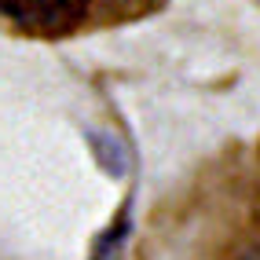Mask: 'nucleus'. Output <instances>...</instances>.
Listing matches in <instances>:
<instances>
[{
  "label": "nucleus",
  "instance_id": "nucleus-1",
  "mask_svg": "<svg viewBox=\"0 0 260 260\" xmlns=\"http://www.w3.org/2000/svg\"><path fill=\"white\" fill-rule=\"evenodd\" d=\"M84 15L88 0H0V22L33 37H62Z\"/></svg>",
  "mask_w": 260,
  "mask_h": 260
},
{
  "label": "nucleus",
  "instance_id": "nucleus-2",
  "mask_svg": "<svg viewBox=\"0 0 260 260\" xmlns=\"http://www.w3.org/2000/svg\"><path fill=\"white\" fill-rule=\"evenodd\" d=\"M238 260H260V246H256V249H249V253H242Z\"/></svg>",
  "mask_w": 260,
  "mask_h": 260
}]
</instances>
